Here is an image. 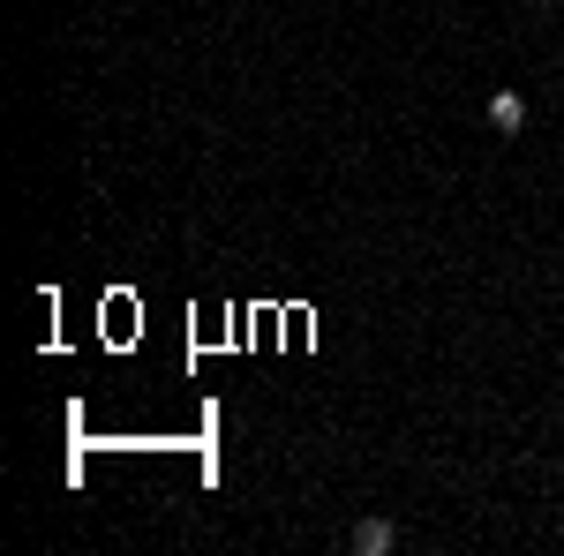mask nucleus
Here are the masks:
<instances>
[{
    "instance_id": "f03ea898",
    "label": "nucleus",
    "mask_w": 564,
    "mask_h": 556,
    "mask_svg": "<svg viewBox=\"0 0 564 556\" xmlns=\"http://www.w3.org/2000/svg\"><path fill=\"white\" fill-rule=\"evenodd\" d=\"M347 542H354V556H384V549H391V542H399V534H391L384 519H361V526H354Z\"/></svg>"
},
{
    "instance_id": "f257e3e1",
    "label": "nucleus",
    "mask_w": 564,
    "mask_h": 556,
    "mask_svg": "<svg viewBox=\"0 0 564 556\" xmlns=\"http://www.w3.org/2000/svg\"><path fill=\"white\" fill-rule=\"evenodd\" d=\"M489 121H497L505 135H520L527 129V98L520 90H497V98H489Z\"/></svg>"
}]
</instances>
